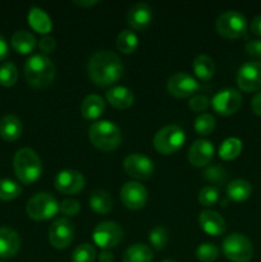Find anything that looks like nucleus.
<instances>
[{"instance_id": "nucleus-1", "label": "nucleus", "mask_w": 261, "mask_h": 262, "mask_svg": "<svg viewBox=\"0 0 261 262\" xmlns=\"http://www.w3.org/2000/svg\"><path fill=\"white\" fill-rule=\"evenodd\" d=\"M87 73L96 86L107 87L117 83L122 78L124 67L115 53L107 50L96 51L89 59Z\"/></svg>"}, {"instance_id": "nucleus-2", "label": "nucleus", "mask_w": 261, "mask_h": 262, "mask_svg": "<svg viewBox=\"0 0 261 262\" xmlns=\"http://www.w3.org/2000/svg\"><path fill=\"white\" fill-rule=\"evenodd\" d=\"M25 76L31 86L46 89L55 79L56 69L48 56L42 54H35L26 60Z\"/></svg>"}, {"instance_id": "nucleus-3", "label": "nucleus", "mask_w": 261, "mask_h": 262, "mask_svg": "<svg viewBox=\"0 0 261 262\" xmlns=\"http://www.w3.org/2000/svg\"><path fill=\"white\" fill-rule=\"evenodd\" d=\"M13 168L20 183L31 184L37 181L42 173V163L32 148L23 147L13 158Z\"/></svg>"}, {"instance_id": "nucleus-4", "label": "nucleus", "mask_w": 261, "mask_h": 262, "mask_svg": "<svg viewBox=\"0 0 261 262\" xmlns=\"http://www.w3.org/2000/svg\"><path fill=\"white\" fill-rule=\"evenodd\" d=\"M92 145L101 151H113L122 142L120 128L110 120H96L89 128Z\"/></svg>"}, {"instance_id": "nucleus-5", "label": "nucleus", "mask_w": 261, "mask_h": 262, "mask_svg": "<svg viewBox=\"0 0 261 262\" xmlns=\"http://www.w3.org/2000/svg\"><path fill=\"white\" fill-rule=\"evenodd\" d=\"M186 142V133L179 125H165L156 132L154 137V147L163 155H171L181 150Z\"/></svg>"}, {"instance_id": "nucleus-6", "label": "nucleus", "mask_w": 261, "mask_h": 262, "mask_svg": "<svg viewBox=\"0 0 261 262\" xmlns=\"http://www.w3.org/2000/svg\"><path fill=\"white\" fill-rule=\"evenodd\" d=\"M222 250L225 257L232 262H250L252 260V243L241 233H232L227 235L223 241Z\"/></svg>"}, {"instance_id": "nucleus-7", "label": "nucleus", "mask_w": 261, "mask_h": 262, "mask_svg": "<svg viewBox=\"0 0 261 262\" xmlns=\"http://www.w3.org/2000/svg\"><path fill=\"white\" fill-rule=\"evenodd\" d=\"M59 211V202L51 193L40 192L28 200L26 212L32 220L42 222L51 219Z\"/></svg>"}, {"instance_id": "nucleus-8", "label": "nucleus", "mask_w": 261, "mask_h": 262, "mask_svg": "<svg viewBox=\"0 0 261 262\" xmlns=\"http://www.w3.org/2000/svg\"><path fill=\"white\" fill-rule=\"evenodd\" d=\"M216 31L220 36L228 40H235L245 36L247 31L246 17L238 10H228L216 20Z\"/></svg>"}, {"instance_id": "nucleus-9", "label": "nucleus", "mask_w": 261, "mask_h": 262, "mask_svg": "<svg viewBox=\"0 0 261 262\" xmlns=\"http://www.w3.org/2000/svg\"><path fill=\"white\" fill-rule=\"evenodd\" d=\"M95 245L102 250H110L119 245L123 239V230L119 224L114 222H102L95 227L92 233Z\"/></svg>"}, {"instance_id": "nucleus-10", "label": "nucleus", "mask_w": 261, "mask_h": 262, "mask_svg": "<svg viewBox=\"0 0 261 262\" xmlns=\"http://www.w3.org/2000/svg\"><path fill=\"white\" fill-rule=\"evenodd\" d=\"M210 102L215 113L223 117H229L240 110L242 105V95L234 89H224L216 92Z\"/></svg>"}, {"instance_id": "nucleus-11", "label": "nucleus", "mask_w": 261, "mask_h": 262, "mask_svg": "<svg viewBox=\"0 0 261 262\" xmlns=\"http://www.w3.org/2000/svg\"><path fill=\"white\" fill-rule=\"evenodd\" d=\"M123 168L128 176L135 179H140V181L150 179L155 170L154 161L147 156L138 152L128 155L123 161Z\"/></svg>"}, {"instance_id": "nucleus-12", "label": "nucleus", "mask_w": 261, "mask_h": 262, "mask_svg": "<svg viewBox=\"0 0 261 262\" xmlns=\"http://www.w3.org/2000/svg\"><path fill=\"white\" fill-rule=\"evenodd\" d=\"M166 89L171 96L184 99V97L192 96L194 92L199 91L200 83L191 74L186 73V72H178L168 79Z\"/></svg>"}, {"instance_id": "nucleus-13", "label": "nucleus", "mask_w": 261, "mask_h": 262, "mask_svg": "<svg viewBox=\"0 0 261 262\" xmlns=\"http://www.w3.org/2000/svg\"><path fill=\"white\" fill-rule=\"evenodd\" d=\"M74 227L66 217H59L49 228V242L58 250H64L72 243Z\"/></svg>"}, {"instance_id": "nucleus-14", "label": "nucleus", "mask_w": 261, "mask_h": 262, "mask_svg": "<svg viewBox=\"0 0 261 262\" xmlns=\"http://www.w3.org/2000/svg\"><path fill=\"white\" fill-rule=\"evenodd\" d=\"M237 84L242 91L253 92L261 89V61H247L237 73Z\"/></svg>"}, {"instance_id": "nucleus-15", "label": "nucleus", "mask_w": 261, "mask_h": 262, "mask_svg": "<svg viewBox=\"0 0 261 262\" xmlns=\"http://www.w3.org/2000/svg\"><path fill=\"white\" fill-rule=\"evenodd\" d=\"M147 189L138 182H127L120 188L122 204L129 210H140L147 204Z\"/></svg>"}, {"instance_id": "nucleus-16", "label": "nucleus", "mask_w": 261, "mask_h": 262, "mask_svg": "<svg viewBox=\"0 0 261 262\" xmlns=\"http://www.w3.org/2000/svg\"><path fill=\"white\" fill-rule=\"evenodd\" d=\"M56 191L63 194H76L84 188V177L73 169H64L55 177Z\"/></svg>"}, {"instance_id": "nucleus-17", "label": "nucleus", "mask_w": 261, "mask_h": 262, "mask_svg": "<svg viewBox=\"0 0 261 262\" xmlns=\"http://www.w3.org/2000/svg\"><path fill=\"white\" fill-rule=\"evenodd\" d=\"M127 22L133 30L145 31L153 22V9L146 3H136L128 10Z\"/></svg>"}, {"instance_id": "nucleus-18", "label": "nucleus", "mask_w": 261, "mask_h": 262, "mask_svg": "<svg viewBox=\"0 0 261 262\" xmlns=\"http://www.w3.org/2000/svg\"><path fill=\"white\" fill-rule=\"evenodd\" d=\"M214 156V145L207 140H196L188 151V160L196 168L206 166Z\"/></svg>"}, {"instance_id": "nucleus-19", "label": "nucleus", "mask_w": 261, "mask_h": 262, "mask_svg": "<svg viewBox=\"0 0 261 262\" xmlns=\"http://www.w3.org/2000/svg\"><path fill=\"white\" fill-rule=\"evenodd\" d=\"M199 223L201 229L206 234L212 237H219L225 232V220L219 212L212 211V210H204L200 212Z\"/></svg>"}, {"instance_id": "nucleus-20", "label": "nucleus", "mask_w": 261, "mask_h": 262, "mask_svg": "<svg viewBox=\"0 0 261 262\" xmlns=\"http://www.w3.org/2000/svg\"><path fill=\"white\" fill-rule=\"evenodd\" d=\"M20 238L15 230L8 227H0V257L10 258L19 251Z\"/></svg>"}, {"instance_id": "nucleus-21", "label": "nucleus", "mask_w": 261, "mask_h": 262, "mask_svg": "<svg viewBox=\"0 0 261 262\" xmlns=\"http://www.w3.org/2000/svg\"><path fill=\"white\" fill-rule=\"evenodd\" d=\"M106 100L112 106L117 109H128L135 101L133 92L125 86H115L106 91Z\"/></svg>"}, {"instance_id": "nucleus-22", "label": "nucleus", "mask_w": 261, "mask_h": 262, "mask_svg": "<svg viewBox=\"0 0 261 262\" xmlns=\"http://www.w3.org/2000/svg\"><path fill=\"white\" fill-rule=\"evenodd\" d=\"M105 101L99 95H89L81 104L82 117L87 120H96L104 114Z\"/></svg>"}, {"instance_id": "nucleus-23", "label": "nucleus", "mask_w": 261, "mask_h": 262, "mask_svg": "<svg viewBox=\"0 0 261 262\" xmlns=\"http://www.w3.org/2000/svg\"><path fill=\"white\" fill-rule=\"evenodd\" d=\"M23 125L19 118L14 114H7L0 119V136L5 141H15L20 137Z\"/></svg>"}, {"instance_id": "nucleus-24", "label": "nucleus", "mask_w": 261, "mask_h": 262, "mask_svg": "<svg viewBox=\"0 0 261 262\" xmlns=\"http://www.w3.org/2000/svg\"><path fill=\"white\" fill-rule=\"evenodd\" d=\"M28 23L38 33L46 35L53 28V22L48 13L38 7H32L28 12Z\"/></svg>"}, {"instance_id": "nucleus-25", "label": "nucleus", "mask_w": 261, "mask_h": 262, "mask_svg": "<svg viewBox=\"0 0 261 262\" xmlns=\"http://www.w3.org/2000/svg\"><path fill=\"white\" fill-rule=\"evenodd\" d=\"M12 48L19 54H30L36 48V38L31 32L25 30H19L13 33L10 38Z\"/></svg>"}, {"instance_id": "nucleus-26", "label": "nucleus", "mask_w": 261, "mask_h": 262, "mask_svg": "<svg viewBox=\"0 0 261 262\" xmlns=\"http://www.w3.org/2000/svg\"><path fill=\"white\" fill-rule=\"evenodd\" d=\"M252 194V186L245 179H235L227 187L228 199L234 202H242L248 200Z\"/></svg>"}, {"instance_id": "nucleus-27", "label": "nucleus", "mask_w": 261, "mask_h": 262, "mask_svg": "<svg viewBox=\"0 0 261 262\" xmlns=\"http://www.w3.org/2000/svg\"><path fill=\"white\" fill-rule=\"evenodd\" d=\"M123 262H153V251L143 243H135L124 251Z\"/></svg>"}, {"instance_id": "nucleus-28", "label": "nucleus", "mask_w": 261, "mask_h": 262, "mask_svg": "<svg viewBox=\"0 0 261 262\" xmlns=\"http://www.w3.org/2000/svg\"><path fill=\"white\" fill-rule=\"evenodd\" d=\"M193 72L201 81H209L215 73V63L209 55H197L193 60Z\"/></svg>"}, {"instance_id": "nucleus-29", "label": "nucleus", "mask_w": 261, "mask_h": 262, "mask_svg": "<svg viewBox=\"0 0 261 262\" xmlns=\"http://www.w3.org/2000/svg\"><path fill=\"white\" fill-rule=\"evenodd\" d=\"M90 207L97 214L105 215L112 210L113 200L112 196L104 189H96L91 193L89 200Z\"/></svg>"}, {"instance_id": "nucleus-30", "label": "nucleus", "mask_w": 261, "mask_h": 262, "mask_svg": "<svg viewBox=\"0 0 261 262\" xmlns=\"http://www.w3.org/2000/svg\"><path fill=\"white\" fill-rule=\"evenodd\" d=\"M243 148V143L240 138L229 137L222 142L219 147V158L223 160H233L241 154Z\"/></svg>"}, {"instance_id": "nucleus-31", "label": "nucleus", "mask_w": 261, "mask_h": 262, "mask_svg": "<svg viewBox=\"0 0 261 262\" xmlns=\"http://www.w3.org/2000/svg\"><path fill=\"white\" fill-rule=\"evenodd\" d=\"M138 46V37L133 31L123 30L117 37V49L123 54H132Z\"/></svg>"}, {"instance_id": "nucleus-32", "label": "nucleus", "mask_w": 261, "mask_h": 262, "mask_svg": "<svg viewBox=\"0 0 261 262\" xmlns=\"http://www.w3.org/2000/svg\"><path fill=\"white\" fill-rule=\"evenodd\" d=\"M22 193V187L15 181L9 178L0 179V200L12 201Z\"/></svg>"}, {"instance_id": "nucleus-33", "label": "nucleus", "mask_w": 261, "mask_h": 262, "mask_svg": "<svg viewBox=\"0 0 261 262\" xmlns=\"http://www.w3.org/2000/svg\"><path fill=\"white\" fill-rule=\"evenodd\" d=\"M215 129V118L211 114L202 113L194 120V130L200 136H209Z\"/></svg>"}, {"instance_id": "nucleus-34", "label": "nucleus", "mask_w": 261, "mask_h": 262, "mask_svg": "<svg viewBox=\"0 0 261 262\" xmlns=\"http://www.w3.org/2000/svg\"><path fill=\"white\" fill-rule=\"evenodd\" d=\"M18 79L17 67L12 61H5L0 66V84L5 87L14 86Z\"/></svg>"}, {"instance_id": "nucleus-35", "label": "nucleus", "mask_w": 261, "mask_h": 262, "mask_svg": "<svg viewBox=\"0 0 261 262\" xmlns=\"http://www.w3.org/2000/svg\"><path fill=\"white\" fill-rule=\"evenodd\" d=\"M148 241H150V243L153 245V247L155 248V250L158 251L164 250L165 246L168 245L169 242L168 230H166L164 227H161V225H158V227L153 228L150 234H148Z\"/></svg>"}, {"instance_id": "nucleus-36", "label": "nucleus", "mask_w": 261, "mask_h": 262, "mask_svg": "<svg viewBox=\"0 0 261 262\" xmlns=\"http://www.w3.org/2000/svg\"><path fill=\"white\" fill-rule=\"evenodd\" d=\"M95 258H96V250L90 243L79 245L72 253V262H94Z\"/></svg>"}, {"instance_id": "nucleus-37", "label": "nucleus", "mask_w": 261, "mask_h": 262, "mask_svg": "<svg viewBox=\"0 0 261 262\" xmlns=\"http://www.w3.org/2000/svg\"><path fill=\"white\" fill-rule=\"evenodd\" d=\"M196 257L201 262H214L219 257V250L212 243H201L196 250Z\"/></svg>"}, {"instance_id": "nucleus-38", "label": "nucleus", "mask_w": 261, "mask_h": 262, "mask_svg": "<svg viewBox=\"0 0 261 262\" xmlns=\"http://www.w3.org/2000/svg\"><path fill=\"white\" fill-rule=\"evenodd\" d=\"M219 200V189L215 186H206L200 189L199 202L205 207H210L215 205Z\"/></svg>"}, {"instance_id": "nucleus-39", "label": "nucleus", "mask_w": 261, "mask_h": 262, "mask_svg": "<svg viewBox=\"0 0 261 262\" xmlns=\"http://www.w3.org/2000/svg\"><path fill=\"white\" fill-rule=\"evenodd\" d=\"M204 177L207 179L209 182H212V183H224L227 181V171L224 170L220 166H211V168H207L206 170L204 171Z\"/></svg>"}, {"instance_id": "nucleus-40", "label": "nucleus", "mask_w": 261, "mask_h": 262, "mask_svg": "<svg viewBox=\"0 0 261 262\" xmlns=\"http://www.w3.org/2000/svg\"><path fill=\"white\" fill-rule=\"evenodd\" d=\"M81 210V205L77 200L66 199L59 204V211L66 216H76Z\"/></svg>"}, {"instance_id": "nucleus-41", "label": "nucleus", "mask_w": 261, "mask_h": 262, "mask_svg": "<svg viewBox=\"0 0 261 262\" xmlns=\"http://www.w3.org/2000/svg\"><path fill=\"white\" fill-rule=\"evenodd\" d=\"M209 105H210V100L207 99L205 95H194L188 102L189 109L193 110V112L196 113L205 112V110L209 107Z\"/></svg>"}, {"instance_id": "nucleus-42", "label": "nucleus", "mask_w": 261, "mask_h": 262, "mask_svg": "<svg viewBox=\"0 0 261 262\" xmlns=\"http://www.w3.org/2000/svg\"><path fill=\"white\" fill-rule=\"evenodd\" d=\"M38 46H40V50L45 54H50L55 50L56 42L55 38L51 37V36H44L38 42Z\"/></svg>"}, {"instance_id": "nucleus-43", "label": "nucleus", "mask_w": 261, "mask_h": 262, "mask_svg": "<svg viewBox=\"0 0 261 262\" xmlns=\"http://www.w3.org/2000/svg\"><path fill=\"white\" fill-rule=\"evenodd\" d=\"M246 53L253 58H261V40H251L246 43Z\"/></svg>"}, {"instance_id": "nucleus-44", "label": "nucleus", "mask_w": 261, "mask_h": 262, "mask_svg": "<svg viewBox=\"0 0 261 262\" xmlns=\"http://www.w3.org/2000/svg\"><path fill=\"white\" fill-rule=\"evenodd\" d=\"M251 109L257 117H261V92L256 94L251 101Z\"/></svg>"}, {"instance_id": "nucleus-45", "label": "nucleus", "mask_w": 261, "mask_h": 262, "mask_svg": "<svg viewBox=\"0 0 261 262\" xmlns=\"http://www.w3.org/2000/svg\"><path fill=\"white\" fill-rule=\"evenodd\" d=\"M8 54H9V46H8L4 36L0 33V60H4L8 56Z\"/></svg>"}, {"instance_id": "nucleus-46", "label": "nucleus", "mask_w": 261, "mask_h": 262, "mask_svg": "<svg viewBox=\"0 0 261 262\" xmlns=\"http://www.w3.org/2000/svg\"><path fill=\"white\" fill-rule=\"evenodd\" d=\"M251 32L255 33V35L257 36H261V15H257V17H255L252 19V22H251Z\"/></svg>"}, {"instance_id": "nucleus-47", "label": "nucleus", "mask_w": 261, "mask_h": 262, "mask_svg": "<svg viewBox=\"0 0 261 262\" xmlns=\"http://www.w3.org/2000/svg\"><path fill=\"white\" fill-rule=\"evenodd\" d=\"M100 262H114V255L109 250H104L99 256Z\"/></svg>"}, {"instance_id": "nucleus-48", "label": "nucleus", "mask_w": 261, "mask_h": 262, "mask_svg": "<svg viewBox=\"0 0 261 262\" xmlns=\"http://www.w3.org/2000/svg\"><path fill=\"white\" fill-rule=\"evenodd\" d=\"M74 4L76 5H78V7H81V8H91V7H94V5H96L97 3V0H74Z\"/></svg>"}, {"instance_id": "nucleus-49", "label": "nucleus", "mask_w": 261, "mask_h": 262, "mask_svg": "<svg viewBox=\"0 0 261 262\" xmlns=\"http://www.w3.org/2000/svg\"><path fill=\"white\" fill-rule=\"evenodd\" d=\"M161 262H177L176 260H171V258H166V260L161 261Z\"/></svg>"}, {"instance_id": "nucleus-50", "label": "nucleus", "mask_w": 261, "mask_h": 262, "mask_svg": "<svg viewBox=\"0 0 261 262\" xmlns=\"http://www.w3.org/2000/svg\"><path fill=\"white\" fill-rule=\"evenodd\" d=\"M0 262H3V261H0Z\"/></svg>"}]
</instances>
